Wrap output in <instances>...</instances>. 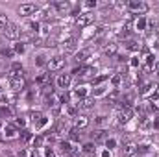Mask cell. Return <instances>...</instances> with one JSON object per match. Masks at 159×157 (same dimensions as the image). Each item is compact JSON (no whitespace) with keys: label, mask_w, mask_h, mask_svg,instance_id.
Segmentation results:
<instances>
[{"label":"cell","mask_w":159,"mask_h":157,"mask_svg":"<svg viewBox=\"0 0 159 157\" xmlns=\"http://www.w3.org/2000/svg\"><path fill=\"white\" fill-rule=\"evenodd\" d=\"M7 24H9V20H7V15H2V13H0V30L4 32Z\"/></svg>","instance_id":"603a6c76"},{"label":"cell","mask_w":159,"mask_h":157,"mask_svg":"<svg viewBox=\"0 0 159 157\" xmlns=\"http://www.w3.org/2000/svg\"><path fill=\"white\" fill-rule=\"evenodd\" d=\"M93 20H94V13H81V15H78V17H76V24H78L80 28L89 26Z\"/></svg>","instance_id":"277c9868"},{"label":"cell","mask_w":159,"mask_h":157,"mask_svg":"<svg viewBox=\"0 0 159 157\" xmlns=\"http://www.w3.org/2000/svg\"><path fill=\"white\" fill-rule=\"evenodd\" d=\"M69 113H70V115H76V107L70 105V107H69Z\"/></svg>","instance_id":"ab89813d"},{"label":"cell","mask_w":159,"mask_h":157,"mask_svg":"<svg viewBox=\"0 0 159 157\" xmlns=\"http://www.w3.org/2000/svg\"><path fill=\"white\" fill-rule=\"evenodd\" d=\"M93 72H94V69H93V67H89V65H81V67H80V69H76L72 74L85 78V76H89V74H93Z\"/></svg>","instance_id":"ba28073f"},{"label":"cell","mask_w":159,"mask_h":157,"mask_svg":"<svg viewBox=\"0 0 159 157\" xmlns=\"http://www.w3.org/2000/svg\"><path fill=\"white\" fill-rule=\"evenodd\" d=\"M2 54H4V56H7V57H11V56H13V50H4Z\"/></svg>","instance_id":"836d02e7"},{"label":"cell","mask_w":159,"mask_h":157,"mask_svg":"<svg viewBox=\"0 0 159 157\" xmlns=\"http://www.w3.org/2000/svg\"><path fill=\"white\" fill-rule=\"evenodd\" d=\"M144 26H146V19H143V17H141V19H139L137 22H135V28H137V30L141 32V30H144Z\"/></svg>","instance_id":"cb8c5ba5"},{"label":"cell","mask_w":159,"mask_h":157,"mask_svg":"<svg viewBox=\"0 0 159 157\" xmlns=\"http://www.w3.org/2000/svg\"><path fill=\"white\" fill-rule=\"evenodd\" d=\"M106 78H107V76H100V78H96V79H94V83H102V81H104Z\"/></svg>","instance_id":"e575fe53"},{"label":"cell","mask_w":159,"mask_h":157,"mask_svg":"<svg viewBox=\"0 0 159 157\" xmlns=\"http://www.w3.org/2000/svg\"><path fill=\"white\" fill-rule=\"evenodd\" d=\"M131 117H133V111H131L129 107H126V105H124V107L119 111V122H120V124L129 122V120H131Z\"/></svg>","instance_id":"8992f818"},{"label":"cell","mask_w":159,"mask_h":157,"mask_svg":"<svg viewBox=\"0 0 159 157\" xmlns=\"http://www.w3.org/2000/svg\"><path fill=\"white\" fill-rule=\"evenodd\" d=\"M43 141H44V137H37V139H34V146H35V148H41Z\"/></svg>","instance_id":"f546056e"},{"label":"cell","mask_w":159,"mask_h":157,"mask_svg":"<svg viewBox=\"0 0 159 157\" xmlns=\"http://www.w3.org/2000/svg\"><path fill=\"white\" fill-rule=\"evenodd\" d=\"M46 67H48V70H52V72L61 70V69L65 67V57H63V56H56V57H52V59L46 63Z\"/></svg>","instance_id":"3957f363"},{"label":"cell","mask_w":159,"mask_h":157,"mask_svg":"<svg viewBox=\"0 0 159 157\" xmlns=\"http://www.w3.org/2000/svg\"><path fill=\"white\" fill-rule=\"evenodd\" d=\"M54 7H56L57 11H69V9H70V4H69V2H56Z\"/></svg>","instance_id":"d6986e66"},{"label":"cell","mask_w":159,"mask_h":157,"mask_svg":"<svg viewBox=\"0 0 159 157\" xmlns=\"http://www.w3.org/2000/svg\"><path fill=\"white\" fill-rule=\"evenodd\" d=\"M117 50H119V44H117V43H109V44L104 48L106 56H117Z\"/></svg>","instance_id":"4fadbf2b"},{"label":"cell","mask_w":159,"mask_h":157,"mask_svg":"<svg viewBox=\"0 0 159 157\" xmlns=\"http://www.w3.org/2000/svg\"><path fill=\"white\" fill-rule=\"evenodd\" d=\"M126 7H128L131 13H137V15L148 11V4H144V2H141V0H131V2L126 4Z\"/></svg>","instance_id":"6da1fadb"},{"label":"cell","mask_w":159,"mask_h":157,"mask_svg":"<svg viewBox=\"0 0 159 157\" xmlns=\"http://www.w3.org/2000/svg\"><path fill=\"white\" fill-rule=\"evenodd\" d=\"M87 124H89V118L87 117H83V115H78V117H76V128H85V126H87Z\"/></svg>","instance_id":"ac0fdd59"},{"label":"cell","mask_w":159,"mask_h":157,"mask_svg":"<svg viewBox=\"0 0 159 157\" xmlns=\"http://www.w3.org/2000/svg\"><path fill=\"white\" fill-rule=\"evenodd\" d=\"M126 48L128 50H139V44H137V41H128L126 43Z\"/></svg>","instance_id":"d4e9b609"},{"label":"cell","mask_w":159,"mask_h":157,"mask_svg":"<svg viewBox=\"0 0 159 157\" xmlns=\"http://www.w3.org/2000/svg\"><path fill=\"white\" fill-rule=\"evenodd\" d=\"M11 89H13L15 92H19V91H22V89H24V78H22V76H17V78H11Z\"/></svg>","instance_id":"9c48e42d"},{"label":"cell","mask_w":159,"mask_h":157,"mask_svg":"<svg viewBox=\"0 0 159 157\" xmlns=\"http://www.w3.org/2000/svg\"><path fill=\"white\" fill-rule=\"evenodd\" d=\"M13 52L22 54V52H24V44H22V43H17V44H15V48H13Z\"/></svg>","instance_id":"4316f807"},{"label":"cell","mask_w":159,"mask_h":157,"mask_svg":"<svg viewBox=\"0 0 159 157\" xmlns=\"http://www.w3.org/2000/svg\"><path fill=\"white\" fill-rule=\"evenodd\" d=\"M61 152H65V154H72V146H70L69 141H63V142H61Z\"/></svg>","instance_id":"44dd1931"},{"label":"cell","mask_w":159,"mask_h":157,"mask_svg":"<svg viewBox=\"0 0 159 157\" xmlns=\"http://www.w3.org/2000/svg\"><path fill=\"white\" fill-rule=\"evenodd\" d=\"M156 89H157V83H146V85L141 89V94H143V96H148V94H156Z\"/></svg>","instance_id":"8fae6325"},{"label":"cell","mask_w":159,"mask_h":157,"mask_svg":"<svg viewBox=\"0 0 159 157\" xmlns=\"http://www.w3.org/2000/svg\"><path fill=\"white\" fill-rule=\"evenodd\" d=\"M137 152V144L135 142H131V141H128V142H124V146H122V154L126 157H129V155H133Z\"/></svg>","instance_id":"52a82bcc"},{"label":"cell","mask_w":159,"mask_h":157,"mask_svg":"<svg viewBox=\"0 0 159 157\" xmlns=\"http://www.w3.org/2000/svg\"><path fill=\"white\" fill-rule=\"evenodd\" d=\"M69 131H70V129L67 128V122H59V124H57V133H59V135H65V133H69Z\"/></svg>","instance_id":"ffe728a7"},{"label":"cell","mask_w":159,"mask_h":157,"mask_svg":"<svg viewBox=\"0 0 159 157\" xmlns=\"http://www.w3.org/2000/svg\"><path fill=\"white\" fill-rule=\"evenodd\" d=\"M137 65H139V61H137V57H133L131 59V67H137Z\"/></svg>","instance_id":"f35d334b"},{"label":"cell","mask_w":159,"mask_h":157,"mask_svg":"<svg viewBox=\"0 0 159 157\" xmlns=\"http://www.w3.org/2000/svg\"><path fill=\"white\" fill-rule=\"evenodd\" d=\"M20 34H22V30L17 26V24H7L6 26V30H4V35L7 37V39H13V41H17L19 37H20Z\"/></svg>","instance_id":"7a4b0ae2"},{"label":"cell","mask_w":159,"mask_h":157,"mask_svg":"<svg viewBox=\"0 0 159 157\" xmlns=\"http://www.w3.org/2000/svg\"><path fill=\"white\" fill-rule=\"evenodd\" d=\"M63 46H65V50H67V52H72V50L76 48V39H74V37H69V39H65Z\"/></svg>","instance_id":"2e32d148"},{"label":"cell","mask_w":159,"mask_h":157,"mask_svg":"<svg viewBox=\"0 0 159 157\" xmlns=\"http://www.w3.org/2000/svg\"><path fill=\"white\" fill-rule=\"evenodd\" d=\"M106 144H107V148L111 150V148H115V144H117V142H115V139H107V142H106Z\"/></svg>","instance_id":"4dcf8cb0"},{"label":"cell","mask_w":159,"mask_h":157,"mask_svg":"<svg viewBox=\"0 0 159 157\" xmlns=\"http://www.w3.org/2000/svg\"><path fill=\"white\" fill-rule=\"evenodd\" d=\"M46 79H48V74H41L39 78H37V83H44Z\"/></svg>","instance_id":"d6a6232c"},{"label":"cell","mask_w":159,"mask_h":157,"mask_svg":"<svg viewBox=\"0 0 159 157\" xmlns=\"http://www.w3.org/2000/svg\"><path fill=\"white\" fill-rule=\"evenodd\" d=\"M93 150H94V148H93V144H85V146H83V152H85V154H91Z\"/></svg>","instance_id":"1f68e13d"},{"label":"cell","mask_w":159,"mask_h":157,"mask_svg":"<svg viewBox=\"0 0 159 157\" xmlns=\"http://www.w3.org/2000/svg\"><path fill=\"white\" fill-rule=\"evenodd\" d=\"M154 72H156V74H157V76H159V61H157V63H156V67H154Z\"/></svg>","instance_id":"60d3db41"},{"label":"cell","mask_w":159,"mask_h":157,"mask_svg":"<svg viewBox=\"0 0 159 157\" xmlns=\"http://www.w3.org/2000/svg\"><path fill=\"white\" fill-rule=\"evenodd\" d=\"M70 85V74H59L57 78V87L59 89H69Z\"/></svg>","instance_id":"30bf717a"},{"label":"cell","mask_w":159,"mask_h":157,"mask_svg":"<svg viewBox=\"0 0 159 157\" xmlns=\"http://www.w3.org/2000/svg\"><path fill=\"white\" fill-rule=\"evenodd\" d=\"M43 63H44V57L39 56V57H37V65H43Z\"/></svg>","instance_id":"8d00e7d4"},{"label":"cell","mask_w":159,"mask_h":157,"mask_svg":"<svg viewBox=\"0 0 159 157\" xmlns=\"http://www.w3.org/2000/svg\"><path fill=\"white\" fill-rule=\"evenodd\" d=\"M17 11H19V15H22V17H30V15H34V13L37 11V6H35V4H20Z\"/></svg>","instance_id":"5b68a950"},{"label":"cell","mask_w":159,"mask_h":157,"mask_svg":"<svg viewBox=\"0 0 159 157\" xmlns=\"http://www.w3.org/2000/svg\"><path fill=\"white\" fill-rule=\"evenodd\" d=\"M17 76H22V65L20 63L11 65V78H17Z\"/></svg>","instance_id":"5bb4252c"},{"label":"cell","mask_w":159,"mask_h":157,"mask_svg":"<svg viewBox=\"0 0 159 157\" xmlns=\"http://www.w3.org/2000/svg\"><path fill=\"white\" fill-rule=\"evenodd\" d=\"M4 133H6V137H15L17 135V128L7 124V126H4Z\"/></svg>","instance_id":"e0dca14e"},{"label":"cell","mask_w":159,"mask_h":157,"mask_svg":"<svg viewBox=\"0 0 159 157\" xmlns=\"http://www.w3.org/2000/svg\"><path fill=\"white\" fill-rule=\"evenodd\" d=\"M93 139H94L96 142L104 141V131H100V129H98V131H94V133H93Z\"/></svg>","instance_id":"484cf974"},{"label":"cell","mask_w":159,"mask_h":157,"mask_svg":"<svg viewBox=\"0 0 159 157\" xmlns=\"http://www.w3.org/2000/svg\"><path fill=\"white\" fill-rule=\"evenodd\" d=\"M26 155H28V154H26L24 150H22V152H19V157H26Z\"/></svg>","instance_id":"b9f144b4"},{"label":"cell","mask_w":159,"mask_h":157,"mask_svg":"<svg viewBox=\"0 0 159 157\" xmlns=\"http://www.w3.org/2000/svg\"><path fill=\"white\" fill-rule=\"evenodd\" d=\"M111 81H113V85H115V87H119L120 81H122V76H120V74H117V76H113V79H111Z\"/></svg>","instance_id":"f1b7e54d"},{"label":"cell","mask_w":159,"mask_h":157,"mask_svg":"<svg viewBox=\"0 0 159 157\" xmlns=\"http://www.w3.org/2000/svg\"><path fill=\"white\" fill-rule=\"evenodd\" d=\"M85 94H87L85 87H78V91H76V96H80V98H85Z\"/></svg>","instance_id":"83f0119b"},{"label":"cell","mask_w":159,"mask_h":157,"mask_svg":"<svg viewBox=\"0 0 159 157\" xmlns=\"http://www.w3.org/2000/svg\"><path fill=\"white\" fill-rule=\"evenodd\" d=\"M93 104H94V100L93 98H81L78 102V107L80 109H91L93 107Z\"/></svg>","instance_id":"7c38bea8"},{"label":"cell","mask_w":159,"mask_h":157,"mask_svg":"<svg viewBox=\"0 0 159 157\" xmlns=\"http://www.w3.org/2000/svg\"><path fill=\"white\" fill-rule=\"evenodd\" d=\"M89 56H91V50H89V48H85V50H81L78 56H76V61H78V63H85Z\"/></svg>","instance_id":"9a60e30c"},{"label":"cell","mask_w":159,"mask_h":157,"mask_svg":"<svg viewBox=\"0 0 159 157\" xmlns=\"http://www.w3.org/2000/svg\"><path fill=\"white\" fill-rule=\"evenodd\" d=\"M69 137H70V141H80V129L78 128L70 129V131H69Z\"/></svg>","instance_id":"7402d4cb"},{"label":"cell","mask_w":159,"mask_h":157,"mask_svg":"<svg viewBox=\"0 0 159 157\" xmlns=\"http://www.w3.org/2000/svg\"><path fill=\"white\" fill-rule=\"evenodd\" d=\"M85 6H87V7H96V2H93V0H91V2H87Z\"/></svg>","instance_id":"d590c367"},{"label":"cell","mask_w":159,"mask_h":157,"mask_svg":"<svg viewBox=\"0 0 159 157\" xmlns=\"http://www.w3.org/2000/svg\"><path fill=\"white\" fill-rule=\"evenodd\" d=\"M46 157H56V154L52 150H46Z\"/></svg>","instance_id":"74e56055"}]
</instances>
